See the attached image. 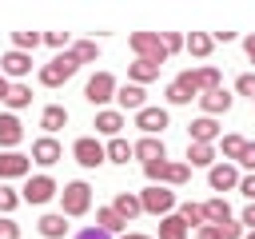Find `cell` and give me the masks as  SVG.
Wrapping results in <instances>:
<instances>
[{
  "label": "cell",
  "mask_w": 255,
  "mask_h": 239,
  "mask_svg": "<svg viewBox=\"0 0 255 239\" xmlns=\"http://www.w3.org/2000/svg\"><path fill=\"white\" fill-rule=\"evenodd\" d=\"M211 88H219L215 68H187L167 84V100L171 104H191V100H199V92H211Z\"/></svg>",
  "instance_id": "obj_1"
},
{
  "label": "cell",
  "mask_w": 255,
  "mask_h": 239,
  "mask_svg": "<svg viewBox=\"0 0 255 239\" xmlns=\"http://www.w3.org/2000/svg\"><path fill=\"white\" fill-rule=\"evenodd\" d=\"M128 44H131L135 60H147V64H155V68L167 64V48H163V36H159V32H131Z\"/></svg>",
  "instance_id": "obj_2"
},
{
  "label": "cell",
  "mask_w": 255,
  "mask_h": 239,
  "mask_svg": "<svg viewBox=\"0 0 255 239\" xmlns=\"http://www.w3.org/2000/svg\"><path fill=\"white\" fill-rule=\"evenodd\" d=\"M76 72H80L76 56H72V52H60V56H52V60L40 68V84H44V88H60V84H68Z\"/></svg>",
  "instance_id": "obj_3"
},
{
  "label": "cell",
  "mask_w": 255,
  "mask_h": 239,
  "mask_svg": "<svg viewBox=\"0 0 255 239\" xmlns=\"http://www.w3.org/2000/svg\"><path fill=\"white\" fill-rule=\"evenodd\" d=\"M92 207V187L84 179H72L60 187V215H84Z\"/></svg>",
  "instance_id": "obj_4"
},
{
  "label": "cell",
  "mask_w": 255,
  "mask_h": 239,
  "mask_svg": "<svg viewBox=\"0 0 255 239\" xmlns=\"http://www.w3.org/2000/svg\"><path fill=\"white\" fill-rule=\"evenodd\" d=\"M147 179L151 183H163V187H179L191 179V167L187 163H167V159H155V163H143Z\"/></svg>",
  "instance_id": "obj_5"
},
{
  "label": "cell",
  "mask_w": 255,
  "mask_h": 239,
  "mask_svg": "<svg viewBox=\"0 0 255 239\" xmlns=\"http://www.w3.org/2000/svg\"><path fill=\"white\" fill-rule=\"evenodd\" d=\"M139 207L163 219V215H171V211H175V191H171V187H163V183H151V187H143V191H139Z\"/></svg>",
  "instance_id": "obj_6"
},
{
  "label": "cell",
  "mask_w": 255,
  "mask_h": 239,
  "mask_svg": "<svg viewBox=\"0 0 255 239\" xmlns=\"http://www.w3.org/2000/svg\"><path fill=\"white\" fill-rule=\"evenodd\" d=\"M72 155H76L80 167H100V163H108V159H104V143H100L96 135H80V139L72 143Z\"/></svg>",
  "instance_id": "obj_7"
},
{
  "label": "cell",
  "mask_w": 255,
  "mask_h": 239,
  "mask_svg": "<svg viewBox=\"0 0 255 239\" xmlns=\"http://www.w3.org/2000/svg\"><path fill=\"white\" fill-rule=\"evenodd\" d=\"M84 100H88V104H108V100H116V76H112V72H96V76L88 80V88H84Z\"/></svg>",
  "instance_id": "obj_8"
},
{
  "label": "cell",
  "mask_w": 255,
  "mask_h": 239,
  "mask_svg": "<svg viewBox=\"0 0 255 239\" xmlns=\"http://www.w3.org/2000/svg\"><path fill=\"white\" fill-rule=\"evenodd\" d=\"M52 195H60V187H56L52 175H32V179L24 183V191H20L24 203H48Z\"/></svg>",
  "instance_id": "obj_9"
},
{
  "label": "cell",
  "mask_w": 255,
  "mask_h": 239,
  "mask_svg": "<svg viewBox=\"0 0 255 239\" xmlns=\"http://www.w3.org/2000/svg\"><path fill=\"white\" fill-rule=\"evenodd\" d=\"M135 127H139L143 135H159V131L167 127V108H147V104H143V108L135 112Z\"/></svg>",
  "instance_id": "obj_10"
},
{
  "label": "cell",
  "mask_w": 255,
  "mask_h": 239,
  "mask_svg": "<svg viewBox=\"0 0 255 239\" xmlns=\"http://www.w3.org/2000/svg\"><path fill=\"white\" fill-rule=\"evenodd\" d=\"M0 72H4V80H8V84H12V80H24V76L32 72V56H28V52H16V48H12V52H8L4 60H0Z\"/></svg>",
  "instance_id": "obj_11"
},
{
  "label": "cell",
  "mask_w": 255,
  "mask_h": 239,
  "mask_svg": "<svg viewBox=\"0 0 255 239\" xmlns=\"http://www.w3.org/2000/svg\"><path fill=\"white\" fill-rule=\"evenodd\" d=\"M207 183H211V191H231V187H239L235 163H211V167H207Z\"/></svg>",
  "instance_id": "obj_12"
},
{
  "label": "cell",
  "mask_w": 255,
  "mask_h": 239,
  "mask_svg": "<svg viewBox=\"0 0 255 239\" xmlns=\"http://www.w3.org/2000/svg\"><path fill=\"white\" fill-rule=\"evenodd\" d=\"M60 155H64V147H60L52 135H40V139L32 143V155H28V159H32V163H40V167H52Z\"/></svg>",
  "instance_id": "obj_13"
},
{
  "label": "cell",
  "mask_w": 255,
  "mask_h": 239,
  "mask_svg": "<svg viewBox=\"0 0 255 239\" xmlns=\"http://www.w3.org/2000/svg\"><path fill=\"white\" fill-rule=\"evenodd\" d=\"M32 171V159L20 151H0V179H20Z\"/></svg>",
  "instance_id": "obj_14"
},
{
  "label": "cell",
  "mask_w": 255,
  "mask_h": 239,
  "mask_svg": "<svg viewBox=\"0 0 255 239\" xmlns=\"http://www.w3.org/2000/svg\"><path fill=\"white\" fill-rule=\"evenodd\" d=\"M116 104H120V112H139L143 108V88L139 84H116Z\"/></svg>",
  "instance_id": "obj_15"
},
{
  "label": "cell",
  "mask_w": 255,
  "mask_h": 239,
  "mask_svg": "<svg viewBox=\"0 0 255 239\" xmlns=\"http://www.w3.org/2000/svg\"><path fill=\"white\" fill-rule=\"evenodd\" d=\"M187 135H191V143H215L219 139V123L211 116H199L195 123H187Z\"/></svg>",
  "instance_id": "obj_16"
},
{
  "label": "cell",
  "mask_w": 255,
  "mask_h": 239,
  "mask_svg": "<svg viewBox=\"0 0 255 239\" xmlns=\"http://www.w3.org/2000/svg\"><path fill=\"white\" fill-rule=\"evenodd\" d=\"M131 155H135V159H143V163L167 159V151H163V139H155V135H143L139 143H131Z\"/></svg>",
  "instance_id": "obj_17"
},
{
  "label": "cell",
  "mask_w": 255,
  "mask_h": 239,
  "mask_svg": "<svg viewBox=\"0 0 255 239\" xmlns=\"http://www.w3.org/2000/svg\"><path fill=\"white\" fill-rule=\"evenodd\" d=\"M20 139H24V127H20V120H16L12 112H4V116H0V147H4V151H12Z\"/></svg>",
  "instance_id": "obj_18"
},
{
  "label": "cell",
  "mask_w": 255,
  "mask_h": 239,
  "mask_svg": "<svg viewBox=\"0 0 255 239\" xmlns=\"http://www.w3.org/2000/svg\"><path fill=\"white\" fill-rule=\"evenodd\" d=\"M100 135H120V127H124V112H116V108H104V112H96V123H92Z\"/></svg>",
  "instance_id": "obj_19"
},
{
  "label": "cell",
  "mask_w": 255,
  "mask_h": 239,
  "mask_svg": "<svg viewBox=\"0 0 255 239\" xmlns=\"http://www.w3.org/2000/svg\"><path fill=\"white\" fill-rule=\"evenodd\" d=\"M199 104H203V112L215 120L219 112H227V108H231V96H227L223 88H211V92H199Z\"/></svg>",
  "instance_id": "obj_20"
},
{
  "label": "cell",
  "mask_w": 255,
  "mask_h": 239,
  "mask_svg": "<svg viewBox=\"0 0 255 239\" xmlns=\"http://www.w3.org/2000/svg\"><path fill=\"white\" fill-rule=\"evenodd\" d=\"M128 80L143 88V84L159 80V68H155V64H147V60H135V64H128Z\"/></svg>",
  "instance_id": "obj_21"
},
{
  "label": "cell",
  "mask_w": 255,
  "mask_h": 239,
  "mask_svg": "<svg viewBox=\"0 0 255 239\" xmlns=\"http://www.w3.org/2000/svg\"><path fill=\"white\" fill-rule=\"evenodd\" d=\"M211 163H215L211 143H187V167H211Z\"/></svg>",
  "instance_id": "obj_22"
},
{
  "label": "cell",
  "mask_w": 255,
  "mask_h": 239,
  "mask_svg": "<svg viewBox=\"0 0 255 239\" xmlns=\"http://www.w3.org/2000/svg\"><path fill=\"white\" fill-rule=\"evenodd\" d=\"M96 227H104L108 235H116V231H124V227H128V219H124L116 207H100V211H96Z\"/></svg>",
  "instance_id": "obj_23"
},
{
  "label": "cell",
  "mask_w": 255,
  "mask_h": 239,
  "mask_svg": "<svg viewBox=\"0 0 255 239\" xmlns=\"http://www.w3.org/2000/svg\"><path fill=\"white\" fill-rule=\"evenodd\" d=\"M64 123H68V112H64L60 104H48V108H44V116H40V127L52 135V131H60Z\"/></svg>",
  "instance_id": "obj_24"
},
{
  "label": "cell",
  "mask_w": 255,
  "mask_h": 239,
  "mask_svg": "<svg viewBox=\"0 0 255 239\" xmlns=\"http://www.w3.org/2000/svg\"><path fill=\"white\" fill-rule=\"evenodd\" d=\"M203 219L215 223V227H223V223H231V207H227L223 199H207V203H203Z\"/></svg>",
  "instance_id": "obj_25"
},
{
  "label": "cell",
  "mask_w": 255,
  "mask_h": 239,
  "mask_svg": "<svg viewBox=\"0 0 255 239\" xmlns=\"http://www.w3.org/2000/svg\"><path fill=\"white\" fill-rule=\"evenodd\" d=\"M159 239H187V223L171 211V215H163L159 219Z\"/></svg>",
  "instance_id": "obj_26"
},
{
  "label": "cell",
  "mask_w": 255,
  "mask_h": 239,
  "mask_svg": "<svg viewBox=\"0 0 255 239\" xmlns=\"http://www.w3.org/2000/svg\"><path fill=\"white\" fill-rule=\"evenodd\" d=\"M112 207H116L124 219H135V215L143 211V207H139V195H131V191H120V195L112 199Z\"/></svg>",
  "instance_id": "obj_27"
},
{
  "label": "cell",
  "mask_w": 255,
  "mask_h": 239,
  "mask_svg": "<svg viewBox=\"0 0 255 239\" xmlns=\"http://www.w3.org/2000/svg\"><path fill=\"white\" fill-rule=\"evenodd\" d=\"M64 231H68V223H64L60 211H52V215L40 219V235H44V239H64Z\"/></svg>",
  "instance_id": "obj_28"
},
{
  "label": "cell",
  "mask_w": 255,
  "mask_h": 239,
  "mask_svg": "<svg viewBox=\"0 0 255 239\" xmlns=\"http://www.w3.org/2000/svg\"><path fill=\"white\" fill-rule=\"evenodd\" d=\"M183 48H187L191 56H207V52L215 48V40H211L207 32H191V36H183Z\"/></svg>",
  "instance_id": "obj_29"
},
{
  "label": "cell",
  "mask_w": 255,
  "mask_h": 239,
  "mask_svg": "<svg viewBox=\"0 0 255 239\" xmlns=\"http://www.w3.org/2000/svg\"><path fill=\"white\" fill-rule=\"evenodd\" d=\"M68 52L76 56V64H92V60H100V44H96V40H76Z\"/></svg>",
  "instance_id": "obj_30"
},
{
  "label": "cell",
  "mask_w": 255,
  "mask_h": 239,
  "mask_svg": "<svg viewBox=\"0 0 255 239\" xmlns=\"http://www.w3.org/2000/svg\"><path fill=\"white\" fill-rule=\"evenodd\" d=\"M104 159H108V163H128V159H131V143L116 135V139L104 147Z\"/></svg>",
  "instance_id": "obj_31"
},
{
  "label": "cell",
  "mask_w": 255,
  "mask_h": 239,
  "mask_svg": "<svg viewBox=\"0 0 255 239\" xmlns=\"http://www.w3.org/2000/svg\"><path fill=\"white\" fill-rule=\"evenodd\" d=\"M4 104H8V108H28V104H32V88H28V84H8Z\"/></svg>",
  "instance_id": "obj_32"
},
{
  "label": "cell",
  "mask_w": 255,
  "mask_h": 239,
  "mask_svg": "<svg viewBox=\"0 0 255 239\" xmlns=\"http://www.w3.org/2000/svg\"><path fill=\"white\" fill-rule=\"evenodd\" d=\"M175 215H179V219H183L187 227H203V223H207V219H203V207H199V203H183V207H179Z\"/></svg>",
  "instance_id": "obj_33"
},
{
  "label": "cell",
  "mask_w": 255,
  "mask_h": 239,
  "mask_svg": "<svg viewBox=\"0 0 255 239\" xmlns=\"http://www.w3.org/2000/svg\"><path fill=\"white\" fill-rule=\"evenodd\" d=\"M36 44H40V32H12V48H16V52H28V56H32Z\"/></svg>",
  "instance_id": "obj_34"
},
{
  "label": "cell",
  "mask_w": 255,
  "mask_h": 239,
  "mask_svg": "<svg viewBox=\"0 0 255 239\" xmlns=\"http://www.w3.org/2000/svg\"><path fill=\"white\" fill-rule=\"evenodd\" d=\"M243 135H223V163H235L239 159V151H243Z\"/></svg>",
  "instance_id": "obj_35"
},
{
  "label": "cell",
  "mask_w": 255,
  "mask_h": 239,
  "mask_svg": "<svg viewBox=\"0 0 255 239\" xmlns=\"http://www.w3.org/2000/svg\"><path fill=\"white\" fill-rule=\"evenodd\" d=\"M16 203H20V195H16L12 187H0V215H8V211H16Z\"/></svg>",
  "instance_id": "obj_36"
},
{
  "label": "cell",
  "mask_w": 255,
  "mask_h": 239,
  "mask_svg": "<svg viewBox=\"0 0 255 239\" xmlns=\"http://www.w3.org/2000/svg\"><path fill=\"white\" fill-rule=\"evenodd\" d=\"M235 92H239V96H251V100H255V72H243V76L235 80Z\"/></svg>",
  "instance_id": "obj_37"
},
{
  "label": "cell",
  "mask_w": 255,
  "mask_h": 239,
  "mask_svg": "<svg viewBox=\"0 0 255 239\" xmlns=\"http://www.w3.org/2000/svg\"><path fill=\"white\" fill-rule=\"evenodd\" d=\"M40 40H44V44H52V48H60V52H64V48L72 44V40H68V32H44Z\"/></svg>",
  "instance_id": "obj_38"
},
{
  "label": "cell",
  "mask_w": 255,
  "mask_h": 239,
  "mask_svg": "<svg viewBox=\"0 0 255 239\" xmlns=\"http://www.w3.org/2000/svg\"><path fill=\"white\" fill-rule=\"evenodd\" d=\"M235 163H243L251 175H255V143H243V151H239V159Z\"/></svg>",
  "instance_id": "obj_39"
},
{
  "label": "cell",
  "mask_w": 255,
  "mask_h": 239,
  "mask_svg": "<svg viewBox=\"0 0 255 239\" xmlns=\"http://www.w3.org/2000/svg\"><path fill=\"white\" fill-rule=\"evenodd\" d=\"M0 239H20V227H16L8 215H0Z\"/></svg>",
  "instance_id": "obj_40"
},
{
  "label": "cell",
  "mask_w": 255,
  "mask_h": 239,
  "mask_svg": "<svg viewBox=\"0 0 255 239\" xmlns=\"http://www.w3.org/2000/svg\"><path fill=\"white\" fill-rule=\"evenodd\" d=\"M163 48H167V56L179 52V48H183V36H179V32H163Z\"/></svg>",
  "instance_id": "obj_41"
},
{
  "label": "cell",
  "mask_w": 255,
  "mask_h": 239,
  "mask_svg": "<svg viewBox=\"0 0 255 239\" xmlns=\"http://www.w3.org/2000/svg\"><path fill=\"white\" fill-rule=\"evenodd\" d=\"M239 191H243V195L255 203V175H243V179H239Z\"/></svg>",
  "instance_id": "obj_42"
},
{
  "label": "cell",
  "mask_w": 255,
  "mask_h": 239,
  "mask_svg": "<svg viewBox=\"0 0 255 239\" xmlns=\"http://www.w3.org/2000/svg\"><path fill=\"white\" fill-rule=\"evenodd\" d=\"M76 239H112V235H108L104 227H84V231H80Z\"/></svg>",
  "instance_id": "obj_43"
},
{
  "label": "cell",
  "mask_w": 255,
  "mask_h": 239,
  "mask_svg": "<svg viewBox=\"0 0 255 239\" xmlns=\"http://www.w3.org/2000/svg\"><path fill=\"white\" fill-rule=\"evenodd\" d=\"M199 239H223V235H219L215 223H203V227H199Z\"/></svg>",
  "instance_id": "obj_44"
},
{
  "label": "cell",
  "mask_w": 255,
  "mask_h": 239,
  "mask_svg": "<svg viewBox=\"0 0 255 239\" xmlns=\"http://www.w3.org/2000/svg\"><path fill=\"white\" fill-rule=\"evenodd\" d=\"M243 223H247V231H255V203H247V211H243Z\"/></svg>",
  "instance_id": "obj_45"
},
{
  "label": "cell",
  "mask_w": 255,
  "mask_h": 239,
  "mask_svg": "<svg viewBox=\"0 0 255 239\" xmlns=\"http://www.w3.org/2000/svg\"><path fill=\"white\" fill-rule=\"evenodd\" d=\"M243 52H247V60L255 64V36H247V40H243Z\"/></svg>",
  "instance_id": "obj_46"
},
{
  "label": "cell",
  "mask_w": 255,
  "mask_h": 239,
  "mask_svg": "<svg viewBox=\"0 0 255 239\" xmlns=\"http://www.w3.org/2000/svg\"><path fill=\"white\" fill-rule=\"evenodd\" d=\"M8 96V80H4V72H0V100Z\"/></svg>",
  "instance_id": "obj_47"
},
{
  "label": "cell",
  "mask_w": 255,
  "mask_h": 239,
  "mask_svg": "<svg viewBox=\"0 0 255 239\" xmlns=\"http://www.w3.org/2000/svg\"><path fill=\"white\" fill-rule=\"evenodd\" d=\"M120 239H151V235H135V231H128V235H120Z\"/></svg>",
  "instance_id": "obj_48"
},
{
  "label": "cell",
  "mask_w": 255,
  "mask_h": 239,
  "mask_svg": "<svg viewBox=\"0 0 255 239\" xmlns=\"http://www.w3.org/2000/svg\"><path fill=\"white\" fill-rule=\"evenodd\" d=\"M247 239H255V231H247Z\"/></svg>",
  "instance_id": "obj_49"
}]
</instances>
